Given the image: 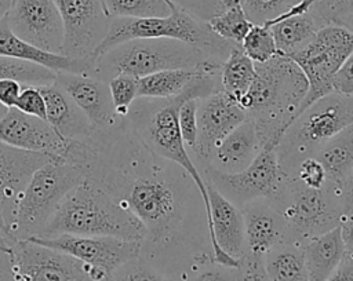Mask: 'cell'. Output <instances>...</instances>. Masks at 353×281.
Masks as SVG:
<instances>
[{
    "label": "cell",
    "instance_id": "cell-9",
    "mask_svg": "<svg viewBox=\"0 0 353 281\" xmlns=\"http://www.w3.org/2000/svg\"><path fill=\"white\" fill-rule=\"evenodd\" d=\"M272 204L287 222L290 241L301 245L336 227L343 215L341 189L328 179L323 187L313 189L288 176Z\"/></svg>",
    "mask_w": 353,
    "mask_h": 281
},
{
    "label": "cell",
    "instance_id": "cell-39",
    "mask_svg": "<svg viewBox=\"0 0 353 281\" xmlns=\"http://www.w3.org/2000/svg\"><path fill=\"white\" fill-rule=\"evenodd\" d=\"M190 281H248V277L243 266L229 267L210 262L203 264Z\"/></svg>",
    "mask_w": 353,
    "mask_h": 281
},
{
    "label": "cell",
    "instance_id": "cell-52",
    "mask_svg": "<svg viewBox=\"0 0 353 281\" xmlns=\"http://www.w3.org/2000/svg\"><path fill=\"white\" fill-rule=\"evenodd\" d=\"M0 230L8 233V227H7V222H6V216H4V212L0 207Z\"/></svg>",
    "mask_w": 353,
    "mask_h": 281
},
{
    "label": "cell",
    "instance_id": "cell-41",
    "mask_svg": "<svg viewBox=\"0 0 353 281\" xmlns=\"http://www.w3.org/2000/svg\"><path fill=\"white\" fill-rule=\"evenodd\" d=\"M168 1L201 22H208L211 18L218 15L225 7L223 0H168Z\"/></svg>",
    "mask_w": 353,
    "mask_h": 281
},
{
    "label": "cell",
    "instance_id": "cell-29",
    "mask_svg": "<svg viewBox=\"0 0 353 281\" xmlns=\"http://www.w3.org/2000/svg\"><path fill=\"white\" fill-rule=\"evenodd\" d=\"M269 281H309L302 245L294 241L272 249L263 262Z\"/></svg>",
    "mask_w": 353,
    "mask_h": 281
},
{
    "label": "cell",
    "instance_id": "cell-21",
    "mask_svg": "<svg viewBox=\"0 0 353 281\" xmlns=\"http://www.w3.org/2000/svg\"><path fill=\"white\" fill-rule=\"evenodd\" d=\"M57 83L83 110L94 128H106L121 117L116 114L108 81L95 74L57 73Z\"/></svg>",
    "mask_w": 353,
    "mask_h": 281
},
{
    "label": "cell",
    "instance_id": "cell-23",
    "mask_svg": "<svg viewBox=\"0 0 353 281\" xmlns=\"http://www.w3.org/2000/svg\"><path fill=\"white\" fill-rule=\"evenodd\" d=\"M46 101V120L66 142L87 138L94 127L70 95L55 81L39 87Z\"/></svg>",
    "mask_w": 353,
    "mask_h": 281
},
{
    "label": "cell",
    "instance_id": "cell-13",
    "mask_svg": "<svg viewBox=\"0 0 353 281\" xmlns=\"http://www.w3.org/2000/svg\"><path fill=\"white\" fill-rule=\"evenodd\" d=\"M245 234V253L240 259L250 280L265 277V256L290 241L288 226L280 211L265 198L247 202L241 208Z\"/></svg>",
    "mask_w": 353,
    "mask_h": 281
},
{
    "label": "cell",
    "instance_id": "cell-18",
    "mask_svg": "<svg viewBox=\"0 0 353 281\" xmlns=\"http://www.w3.org/2000/svg\"><path fill=\"white\" fill-rule=\"evenodd\" d=\"M205 179V178H204ZM207 196L210 204V238L212 247V262L239 267L245 253L244 219L241 209L222 196L207 179Z\"/></svg>",
    "mask_w": 353,
    "mask_h": 281
},
{
    "label": "cell",
    "instance_id": "cell-4",
    "mask_svg": "<svg viewBox=\"0 0 353 281\" xmlns=\"http://www.w3.org/2000/svg\"><path fill=\"white\" fill-rule=\"evenodd\" d=\"M59 234L109 236L141 242L146 230L128 208L92 180L84 179L62 198L36 237Z\"/></svg>",
    "mask_w": 353,
    "mask_h": 281
},
{
    "label": "cell",
    "instance_id": "cell-33",
    "mask_svg": "<svg viewBox=\"0 0 353 281\" xmlns=\"http://www.w3.org/2000/svg\"><path fill=\"white\" fill-rule=\"evenodd\" d=\"M0 79H12L22 85H46L57 79V73L37 63L0 55Z\"/></svg>",
    "mask_w": 353,
    "mask_h": 281
},
{
    "label": "cell",
    "instance_id": "cell-12",
    "mask_svg": "<svg viewBox=\"0 0 353 281\" xmlns=\"http://www.w3.org/2000/svg\"><path fill=\"white\" fill-rule=\"evenodd\" d=\"M18 281H109V274L68 253L18 240L12 247Z\"/></svg>",
    "mask_w": 353,
    "mask_h": 281
},
{
    "label": "cell",
    "instance_id": "cell-36",
    "mask_svg": "<svg viewBox=\"0 0 353 281\" xmlns=\"http://www.w3.org/2000/svg\"><path fill=\"white\" fill-rule=\"evenodd\" d=\"M138 79L130 74H117L108 81L110 98L117 116L125 117L131 103L138 98Z\"/></svg>",
    "mask_w": 353,
    "mask_h": 281
},
{
    "label": "cell",
    "instance_id": "cell-14",
    "mask_svg": "<svg viewBox=\"0 0 353 281\" xmlns=\"http://www.w3.org/2000/svg\"><path fill=\"white\" fill-rule=\"evenodd\" d=\"M63 23L61 55L88 59L105 39L110 18L99 0H54Z\"/></svg>",
    "mask_w": 353,
    "mask_h": 281
},
{
    "label": "cell",
    "instance_id": "cell-28",
    "mask_svg": "<svg viewBox=\"0 0 353 281\" xmlns=\"http://www.w3.org/2000/svg\"><path fill=\"white\" fill-rule=\"evenodd\" d=\"M314 157L324 167L327 179L342 190L353 168V124L331 138L317 150Z\"/></svg>",
    "mask_w": 353,
    "mask_h": 281
},
{
    "label": "cell",
    "instance_id": "cell-26",
    "mask_svg": "<svg viewBox=\"0 0 353 281\" xmlns=\"http://www.w3.org/2000/svg\"><path fill=\"white\" fill-rule=\"evenodd\" d=\"M325 23L312 8L307 12L285 18L270 26L277 52L291 58L303 50Z\"/></svg>",
    "mask_w": 353,
    "mask_h": 281
},
{
    "label": "cell",
    "instance_id": "cell-7",
    "mask_svg": "<svg viewBox=\"0 0 353 281\" xmlns=\"http://www.w3.org/2000/svg\"><path fill=\"white\" fill-rule=\"evenodd\" d=\"M350 124H353V96L331 92L302 110L276 147L287 176H292L301 161L314 157L320 147Z\"/></svg>",
    "mask_w": 353,
    "mask_h": 281
},
{
    "label": "cell",
    "instance_id": "cell-30",
    "mask_svg": "<svg viewBox=\"0 0 353 281\" xmlns=\"http://www.w3.org/2000/svg\"><path fill=\"white\" fill-rule=\"evenodd\" d=\"M255 76V62L250 59L241 50V45H239L230 51L221 66V87L226 94L239 101L248 91Z\"/></svg>",
    "mask_w": 353,
    "mask_h": 281
},
{
    "label": "cell",
    "instance_id": "cell-31",
    "mask_svg": "<svg viewBox=\"0 0 353 281\" xmlns=\"http://www.w3.org/2000/svg\"><path fill=\"white\" fill-rule=\"evenodd\" d=\"M223 10L207 23L214 33L232 43L240 44L254 25L241 4V0H223Z\"/></svg>",
    "mask_w": 353,
    "mask_h": 281
},
{
    "label": "cell",
    "instance_id": "cell-24",
    "mask_svg": "<svg viewBox=\"0 0 353 281\" xmlns=\"http://www.w3.org/2000/svg\"><path fill=\"white\" fill-rule=\"evenodd\" d=\"M0 55L37 63L54 70L55 73L66 72V73L95 74L92 58L76 59V58H69L61 54L46 52L23 41L18 36H15L11 32L6 18L0 21Z\"/></svg>",
    "mask_w": 353,
    "mask_h": 281
},
{
    "label": "cell",
    "instance_id": "cell-6",
    "mask_svg": "<svg viewBox=\"0 0 353 281\" xmlns=\"http://www.w3.org/2000/svg\"><path fill=\"white\" fill-rule=\"evenodd\" d=\"M168 4L171 11L167 17L112 18L108 33L94 51L92 59L121 43L135 39H175L196 45L221 63H223L233 48L240 45L219 37L207 22L197 21L170 1Z\"/></svg>",
    "mask_w": 353,
    "mask_h": 281
},
{
    "label": "cell",
    "instance_id": "cell-53",
    "mask_svg": "<svg viewBox=\"0 0 353 281\" xmlns=\"http://www.w3.org/2000/svg\"><path fill=\"white\" fill-rule=\"evenodd\" d=\"M250 281H269L268 278H266V275L265 277H261V278H255V280H250Z\"/></svg>",
    "mask_w": 353,
    "mask_h": 281
},
{
    "label": "cell",
    "instance_id": "cell-35",
    "mask_svg": "<svg viewBox=\"0 0 353 281\" xmlns=\"http://www.w3.org/2000/svg\"><path fill=\"white\" fill-rule=\"evenodd\" d=\"M109 281H175L174 278L165 275L160 270H157L154 266H152L149 262H146L139 255L124 264H121L119 269H116L110 277Z\"/></svg>",
    "mask_w": 353,
    "mask_h": 281
},
{
    "label": "cell",
    "instance_id": "cell-37",
    "mask_svg": "<svg viewBox=\"0 0 353 281\" xmlns=\"http://www.w3.org/2000/svg\"><path fill=\"white\" fill-rule=\"evenodd\" d=\"M302 0H241L248 19L254 25L265 23L287 12Z\"/></svg>",
    "mask_w": 353,
    "mask_h": 281
},
{
    "label": "cell",
    "instance_id": "cell-2",
    "mask_svg": "<svg viewBox=\"0 0 353 281\" xmlns=\"http://www.w3.org/2000/svg\"><path fill=\"white\" fill-rule=\"evenodd\" d=\"M219 72H203L196 76L188 87L172 98H137L125 116L131 129L139 140L157 156L181 165L194 180L210 218V204L205 179L190 157L183 143L178 113L182 103L189 99H201L222 90Z\"/></svg>",
    "mask_w": 353,
    "mask_h": 281
},
{
    "label": "cell",
    "instance_id": "cell-25",
    "mask_svg": "<svg viewBox=\"0 0 353 281\" xmlns=\"http://www.w3.org/2000/svg\"><path fill=\"white\" fill-rule=\"evenodd\" d=\"M302 249L309 281H325L346 253L339 226L310 238Z\"/></svg>",
    "mask_w": 353,
    "mask_h": 281
},
{
    "label": "cell",
    "instance_id": "cell-48",
    "mask_svg": "<svg viewBox=\"0 0 353 281\" xmlns=\"http://www.w3.org/2000/svg\"><path fill=\"white\" fill-rule=\"evenodd\" d=\"M0 281H18L11 252L0 251Z\"/></svg>",
    "mask_w": 353,
    "mask_h": 281
},
{
    "label": "cell",
    "instance_id": "cell-45",
    "mask_svg": "<svg viewBox=\"0 0 353 281\" xmlns=\"http://www.w3.org/2000/svg\"><path fill=\"white\" fill-rule=\"evenodd\" d=\"M22 84L12 79H0V103L7 109L15 107L17 99L22 91Z\"/></svg>",
    "mask_w": 353,
    "mask_h": 281
},
{
    "label": "cell",
    "instance_id": "cell-11",
    "mask_svg": "<svg viewBox=\"0 0 353 281\" xmlns=\"http://www.w3.org/2000/svg\"><path fill=\"white\" fill-rule=\"evenodd\" d=\"M201 175L239 208L258 198L273 202L288 178L280 165L273 145H265L255 160L240 172L225 174L205 167Z\"/></svg>",
    "mask_w": 353,
    "mask_h": 281
},
{
    "label": "cell",
    "instance_id": "cell-38",
    "mask_svg": "<svg viewBox=\"0 0 353 281\" xmlns=\"http://www.w3.org/2000/svg\"><path fill=\"white\" fill-rule=\"evenodd\" d=\"M312 10L325 22L353 32V0H317Z\"/></svg>",
    "mask_w": 353,
    "mask_h": 281
},
{
    "label": "cell",
    "instance_id": "cell-27",
    "mask_svg": "<svg viewBox=\"0 0 353 281\" xmlns=\"http://www.w3.org/2000/svg\"><path fill=\"white\" fill-rule=\"evenodd\" d=\"M221 63H210L193 69L160 70L138 79V98H172L203 72H219Z\"/></svg>",
    "mask_w": 353,
    "mask_h": 281
},
{
    "label": "cell",
    "instance_id": "cell-3",
    "mask_svg": "<svg viewBox=\"0 0 353 281\" xmlns=\"http://www.w3.org/2000/svg\"><path fill=\"white\" fill-rule=\"evenodd\" d=\"M256 76L237 101L254 121L265 145L277 147L283 134L298 116L307 92V80L288 56L277 54L255 63Z\"/></svg>",
    "mask_w": 353,
    "mask_h": 281
},
{
    "label": "cell",
    "instance_id": "cell-47",
    "mask_svg": "<svg viewBox=\"0 0 353 281\" xmlns=\"http://www.w3.org/2000/svg\"><path fill=\"white\" fill-rule=\"evenodd\" d=\"M325 281H353V253H345L338 267Z\"/></svg>",
    "mask_w": 353,
    "mask_h": 281
},
{
    "label": "cell",
    "instance_id": "cell-49",
    "mask_svg": "<svg viewBox=\"0 0 353 281\" xmlns=\"http://www.w3.org/2000/svg\"><path fill=\"white\" fill-rule=\"evenodd\" d=\"M341 197H342V204H343V214L347 211H352L353 209V168L342 186Z\"/></svg>",
    "mask_w": 353,
    "mask_h": 281
},
{
    "label": "cell",
    "instance_id": "cell-32",
    "mask_svg": "<svg viewBox=\"0 0 353 281\" xmlns=\"http://www.w3.org/2000/svg\"><path fill=\"white\" fill-rule=\"evenodd\" d=\"M106 15L112 18H149L167 17V0H99Z\"/></svg>",
    "mask_w": 353,
    "mask_h": 281
},
{
    "label": "cell",
    "instance_id": "cell-5",
    "mask_svg": "<svg viewBox=\"0 0 353 281\" xmlns=\"http://www.w3.org/2000/svg\"><path fill=\"white\" fill-rule=\"evenodd\" d=\"M92 61L95 76L105 81L117 74H130L139 79L160 70L193 69L221 63L196 45L167 37L130 40L108 50Z\"/></svg>",
    "mask_w": 353,
    "mask_h": 281
},
{
    "label": "cell",
    "instance_id": "cell-50",
    "mask_svg": "<svg viewBox=\"0 0 353 281\" xmlns=\"http://www.w3.org/2000/svg\"><path fill=\"white\" fill-rule=\"evenodd\" d=\"M17 242L14 237H11L8 233L0 230V251L6 252H12V247Z\"/></svg>",
    "mask_w": 353,
    "mask_h": 281
},
{
    "label": "cell",
    "instance_id": "cell-1",
    "mask_svg": "<svg viewBox=\"0 0 353 281\" xmlns=\"http://www.w3.org/2000/svg\"><path fill=\"white\" fill-rule=\"evenodd\" d=\"M65 161L128 208L145 226L139 256L175 281L212 262L208 218L192 176L149 150L125 117L68 143Z\"/></svg>",
    "mask_w": 353,
    "mask_h": 281
},
{
    "label": "cell",
    "instance_id": "cell-20",
    "mask_svg": "<svg viewBox=\"0 0 353 281\" xmlns=\"http://www.w3.org/2000/svg\"><path fill=\"white\" fill-rule=\"evenodd\" d=\"M51 160L46 154L21 150L0 140V207L6 216L8 234L29 179L36 169Z\"/></svg>",
    "mask_w": 353,
    "mask_h": 281
},
{
    "label": "cell",
    "instance_id": "cell-51",
    "mask_svg": "<svg viewBox=\"0 0 353 281\" xmlns=\"http://www.w3.org/2000/svg\"><path fill=\"white\" fill-rule=\"evenodd\" d=\"M14 0H0V21L4 19L12 6Z\"/></svg>",
    "mask_w": 353,
    "mask_h": 281
},
{
    "label": "cell",
    "instance_id": "cell-15",
    "mask_svg": "<svg viewBox=\"0 0 353 281\" xmlns=\"http://www.w3.org/2000/svg\"><path fill=\"white\" fill-rule=\"evenodd\" d=\"M29 240L102 269L109 275L141 252L139 241H127L109 236L59 234L54 237H32Z\"/></svg>",
    "mask_w": 353,
    "mask_h": 281
},
{
    "label": "cell",
    "instance_id": "cell-10",
    "mask_svg": "<svg viewBox=\"0 0 353 281\" xmlns=\"http://www.w3.org/2000/svg\"><path fill=\"white\" fill-rule=\"evenodd\" d=\"M352 51L353 32L341 25L328 23L303 50L291 56L307 80V92L299 113L317 99L334 92V76Z\"/></svg>",
    "mask_w": 353,
    "mask_h": 281
},
{
    "label": "cell",
    "instance_id": "cell-46",
    "mask_svg": "<svg viewBox=\"0 0 353 281\" xmlns=\"http://www.w3.org/2000/svg\"><path fill=\"white\" fill-rule=\"evenodd\" d=\"M341 237L347 253H353V209L345 212L339 220Z\"/></svg>",
    "mask_w": 353,
    "mask_h": 281
},
{
    "label": "cell",
    "instance_id": "cell-22",
    "mask_svg": "<svg viewBox=\"0 0 353 281\" xmlns=\"http://www.w3.org/2000/svg\"><path fill=\"white\" fill-rule=\"evenodd\" d=\"M263 146L258 128L247 118L219 142L207 167L225 174L240 172L255 160Z\"/></svg>",
    "mask_w": 353,
    "mask_h": 281
},
{
    "label": "cell",
    "instance_id": "cell-44",
    "mask_svg": "<svg viewBox=\"0 0 353 281\" xmlns=\"http://www.w3.org/2000/svg\"><path fill=\"white\" fill-rule=\"evenodd\" d=\"M332 90L336 94L353 96V51L335 73L332 80Z\"/></svg>",
    "mask_w": 353,
    "mask_h": 281
},
{
    "label": "cell",
    "instance_id": "cell-40",
    "mask_svg": "<svg viewBox=\"0 0 353 281\" xmlns=\"http://www.w3.org/2000/svg\"><path fill=\"white\" fill-rule=\"evenodd\" d=\"M197 105L199 99H189L182 103L178 113L181 135L189 153L194 149L197 139Z\"/></svg>",
    "mask_w": 353,
    "mask_h": 281
},
{
    "label": "cell",
    "instance_id": "cell-16",
    "mask_svg": "<svg viewBox=\"0 0 353 281\" xmlns=\"http://www.w3.org/2000/svg\"><path fill=\"white\" fill-rule=\"evenodd\" d=\"M244 120H247V112L223 90L199 99L197 139L192 150L199 169L203 171L208 165L214 149Z\"/></svg>",
    "mask_w": 353,
    "mask_h": 281
},
{
    "label": "cell",
    "instance_id": "cell-8",
    "mask_svg": "<svg viewBox=\"0 0 353 281\" xmlns=\"http://www.w3.org/2000/svg\"><path fill=\"white\" fill-rule=\"evenodd\" d=\"M87 179L81 165L51 160L34 171L17 207L10 236L29 240L41 233L62 198Z\"/></svg>",
    "mask_w": 353,
    "mask_h": 281
},
{
    "label": "cell",
    "instance_id": "cell-19",
    "mask_svg": "<svg viewBox=\"0 0 353 281\" xmlns=\"http://www.w3.org/2000/svg\"><path fill=\"white\" fill-rule=\"evenodd\" d=\"M0 140L21 150L41 153L55 161H65L68 142L47 120L22 113L17 107L7 110L0 120Z\"/></svg>",
    "mask_w": 353,
    "mask_h": 281
},
{
    "label": "cell",
    "instance_id": "cell-43",
    "mask_svg": "<svg viewBox=\"0 0 353 281\" xmlns=\"http://www.w3.org/2000/svg\"><path fill=\"white\" fill-rule=\"evenodd\" d=\"M15 107L22 113L46 120V101L37 85H23Z\"/></svg>",
    "mask_w": 353,
    "mask_h": 281
},
{
    "label": "cell",
    "instance_id": "cell-42",
    "mask_svg": "<svg viewBox=\"0 0 353 281\" xmlns=\"http://www.w3.org/2000/svg\"><path fill=\"white\" fill-rule=\"evenodd\" d=\"M292 176L296 178L305 186L313 189H320L327 182L324 167L316 157H307L303 161H301Z\"/></svg>",
    "mask_w": 353,
    "mask_h": 281
},
{
    "label": "cell",
    "instance_id": "cell-17",
    "mask_svg": "<svg viewBox=\"0 0 353 281\" xmlns=\"http://www.w3.org/2000/svg\"><path fill=\"white\" fill-rule=\"evenodd\" d=\"M11 32L51 54H61L63 23L54 0H14L6 17Z\"/></svg>",
    "mask_w": 353,
    "mask_h": 281
},
{
    "label": "cell",
    "instance_id": "cell-34",
    "mask_svg": "<svg viewBox=\"0 0 353 281\" xmlns=\"http://www.w3.org/2000/svg\"><path fill=\"white\" fill-rule=\"evenodd\" d=\"M241 50L255 63H263L277 55L272 29L266 25H252L241 41Z\"/></svg>",
    "mask_w": 353,
    "mask_h": 281
}]
</instances>
